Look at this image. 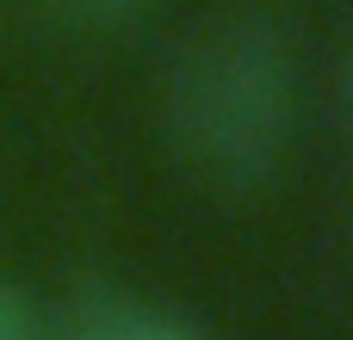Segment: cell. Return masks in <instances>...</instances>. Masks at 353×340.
<instances>
[{
  "instance_id": "6da1fadb",
  "label": "cell",
  "mask_w": 353,
  "mask_h": 340,
  "mask_svg": "<svg viewBox=\"0 0 353 340\" xmlns=\"http://www.w3.org/2000/svg\"><path fill=\"white\" fill-rule=\"evenodd\" d=\"M292 130V56L261 19L205 25L168 74L174 155L217 192L261 186Z\"/></svg>"
},
{
  "instance_id": "7a4b0ae2",
  "label": "cell",
  "mask_w": 353,
  "mask_h": 340,
  "mask_svg": "<svg viewBox=\"0 0 353 340\" xmlns=\"http://www.w3.org/2000/svg\"><path fill=\"white\" fill-rule=\"evenodd\" d=\"M50 340H199V334L143 310V304H130V297H87V304L68 310V322Z\"/></svg>"
},
{
  "instance_id": "3957f363",
  "label": "cell",
  "mask_w": 353,
  "mask_h": 340,
  "mask_svg": "<svg viewBox=\"0 0 353 340\" xmlns=\"http://www.w3.org/2000/svg\"><path fill=\"white\" fill-rule=\"evenodd\" d=\"M0 340H50L37 304L25 291H12V285H0Z\"/></svg>"
},
{
  "instance_id": "277c9868",
  "label": "cell",
  "mask_w": 353,
  "mask_h": 340,
  "mask_svg": "<svg viewBox=\"0 0 353 340\" xmlns=\"http://www.w3.org/2000/svg\"><path fill=\"white\" fill-rule=\"evenodd\" d=\"M74 25H130V19H143L155 0H56Z\"/></svg>"
},
{
  "instance_id": "5b68a950",
  "label": "cell",
  "mask_w": 353,
  "mask_h": 340,
  "mask_svg": "<svg viewBox=\"0 0 353 340\" xmlns=\"http://www.w3.org/2000/svg\"><path fill=\"white\" fill-rule=\"evenodd\" d=\"M341 99H347V118H353V56H347V74H341Z\"/></svg>"
}]
</instances>
